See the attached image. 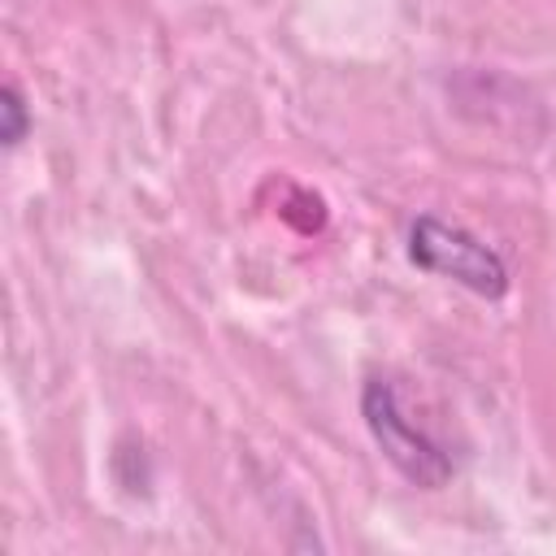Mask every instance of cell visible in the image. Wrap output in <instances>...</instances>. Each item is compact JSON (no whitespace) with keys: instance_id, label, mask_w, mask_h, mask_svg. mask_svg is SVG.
<instances>
[{"instance_id":"7a4b0ae2","label":"cell","mask_w":556,"mask_h":556,"mask_svg":"<svg viewBox=\"0 0 556 556\" xmlns=\"http://www.w3.org/2000/svg\"><path fill=\"white\" fill-rule=\"evenodd\" d=\"M361 413H365V426L374 434V443L382 447V456L421 491H439L447 478H452V460L447 452L408 421V413L400 408V391L382 378L365 382L361 391Z\"/></svg>"},{"instance_id":"3957f363","label":"cell","mask_w":556,"mask_h":556,"mask_svg":"<svg viewBox=\"0 0 556 556\" xmlns=\"http://www.w3.org/2000/svg\"><path fill=\"white\" fill-rule=\"evenodd\" d=\"M26 130H30L26 100L13 83H4V91H0V139H4V148H17L26 139Z\"/></svg>"},{"instance_id":"6da1fadb","label":"cell","mask_w":556,"mask_h":556,"mask_svg":"<svg viewBox=\"0 0 556 556\" xmlns=\"http://www.w3.org/2000/svg\"><path fill=\"white\" fill-rule=\"evenodd\" d=\"M408 256L413 265H421L426 274L452 278L465 291L482 295V300H500L508 291V265L495 248H486L478 235H469L465 226H452L443 217H417L408 230Z\"/></svg>"}]
</instances>
